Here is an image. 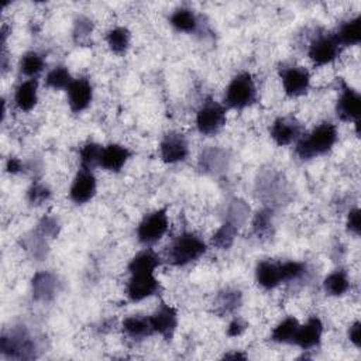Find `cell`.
<instances>
[{
  "mask_svg": "<svg viewBox=\"0 0 361 361\" xmlns=\"http://www.w3.org/2000/svg\"><path fill=\"white\" fill-rule=\"evenodd\" d=\"M281 274H282V283L298 282L306 278L307 265L300 261H285V262H281Z\"/></svg>",
  "mask_w": 361,
  "mask_h": 361,
  "instance_id": "obj_34",
  "label": "cell"
},
{
  "mask_svg": "<svg viewBox=\"0 0 361 361\" xmlns=\"http://www.w3.org/2000/svg\"><path fill=\"white\" fill-rule=\"evenodd\" d=\"M162 264L161 257L151 248H145L137 252L128 262L127 269L130 274H154Z\"/></svg>",
  "mask_w": 361,
  "mask_h": 361,
  "instance_id": "obj_21",
  "label": "cell"
},
{
  "mask_svg": "<svg viewBox=\"0 0 361 361\" xmlns=\"http://www.w3.org/2000/svg\"><path fill=\"white\" fill-rule=\"evenodd\" d=\"M130 157H131V151L127 147L117 142H111L103 147L99 166H102L107 172L117 173L123 169V166L127 164Z\"/></svg>",
  "mask_w": 361,
  "mask_h": 361,
  "instance_id": "obj_17",
  "label": "cell"
},
{
  "mask_svg": "<svg viewBox=\"0 0 361 361\" xmlns=\"http://www.w3.org/2000/svg\"><path fill=\"white\" fill-rule=\"evenodd\" d=\"M347 230L350 233H353L354 235H360V231H361V212L358 207L350 210L348 216H347Z\"/></svg>",
  "mask_w": 361,
  "mask_h": 361,
  "instance_id": "obj_39",
  "label": "cell"
},
{
  "mask_svg": "<svg viewBox=\"0 0 361 361\" xmlns=\"http://www.w3.org/2000/svg\"><path fill=\"white\" fill-rule=\"evenodd\" d=\"M106 42L113 54L123 55L130 48L131 42V32L126 27H114L107 31L106 34Z\"/></svg>",
  "mask_w": 361,
  "mask_h": 361,
  "instance_id": "obj_28",
  "label": "cell"
},
{
  "mask_svg": "<svg viewBox=\"0 0 361 361\" xmlns=\"http://www.w3.org/2000/svg\"><path fill=\"white\" fill-rule=\"evenodd\" d=\"M49 197H51V190L44 183H34L27 192L28 202L35 206L47 202Z\"/></svg>",
  "mask_w": 361,
  "mask_h": 361,
  "instance_id": "obj_37",
  "label": "cell"
},
{
  "mask_svg": "<svg viewBox=\"0 0 361 361\" xmlns=\"http://www.w3.org/2000/svg\"><path fill=\"white\" fill-rule=\"evenodd\" d=\"M169 24L179 32L192 34L196 32L199 28V18L193 10L188 7H180L171 14Z\"/></svg>",
  "mask_w": 361,
  "mask_h": 361,
  "instance_id": "obj_24",
  "label": "cell"
},
{
  "mask_svg": "<svg viewBox=\"0 0 361 361\" xmlns=\"http://www.w3.org/2000/svg\"><path fill=\"white\" fill-rule=\"evenodd\" d=\"M250 207L240 200H234L230 210H228V216H227V221L235 224L237 227H240V224H243L248 216Z\"/></svg>",
  "mask_w": 361,
  "mask_h": 361,
  "instance_id": "obj_36",
  "label": "cell"
},
{
  "mask_svg": "<svg viewBox=\"0 0 361 361\" xmlns=\"http://www.w3.org/2000/svg\"><path fill=\"white\" fill-rule=\"evenodd\" d=\"M323 289L330 296H343L350 289V278L345 269L340 268L329 274L323 281Z\"/></svg>",
  "mask_w": 361,
  "mask_h": 361,
  "instance_id": "obj_25",
  "label": "cell"
},
{
  "mask_svg": "<svg viewBox=\"0 0 361 361\" xmlns=\"http://www.w3.org/2000/svg\"><path fill=\"white\" fill-rule=\"evenodd\" d=\"M243 302V295L237 289L221 290L214 300V312L217 314H228L235 312Z\"/></svg>",
  "mask_w": 361,
  "mask_h": 361,
  "instance_id": "obj_26",
  "label": "cell"
},
{
  "mask_svg": "<svg viewBox=\"0 0 361 361\" xmlns=\"http://www.w3.org/2000/svg\"><path fill=\"white\" fill-rule=\"evenodd\" d=\"M245 329H247V324L241 319L235 317V319H233L230 322V324L227 327V334L230 337H238V336H241L245 331Z\"/></svg>",
  "mask_w": 361,
  "mask_h": 361,
  "instance_id": "obj_40",
  "label": "cell"
},
{
  "mask_svg": "<svg viewBox=\"0 0 361 361\" xmlns=\"http://www.w3.org/2000/svg\"><path fill=\"white\" fill-rule=\"evenodd\" d=\"M255 281L257 283L271 290L282 283V274H281V262H274L269 259L259 261L255 268Z\"/></svg>",
  "mask_w": 361,
  "mask_h": 361,
  "instance_id": "obj_20",
  "label": "cell"
},
{
  "mask_svg": "<svg viewBox=\"0 0 361 361\" xmlns=\"http://www.w3.org/2000/svg\"><path fill=\"white\" fill-rule=\"evenodd\" d=\"M73 78L65 65H56L45 76V86L54 90L68 89Z\"/></svg>",
  "mask_w": 361,
  "mask_h": 361,
  "instance_id": "obj_31",
  "label": "cell"
},
{
  "mask_svg": "<svg viewBox=\"0 0 361 361\" xmlns=\"http://www.w3.org/2000/svg\"><path fill=\"white\" fill-rule=\"evenodd\" d=\"M159 155L165 164L183 162L189 155V142L180 133L169 131L159 142Z\"/></svg>",
  "mask_w": 361,
  "mask_h": 361,
  "instance_id": "obj_9",
  "label": "cell"
},
{
  "mask_svg": "<svg viewBox=\"0 0 361 361\" xmlns=\"http://www.w3.org/2000/svg\"><path fill=\"white\" fill-rule=\"evenodd\" d=\"M224 358H231V360L241 358V360H244V358H245V355H243V354H240V353H234V354H226V355H224Z\"/></svg>",
  "mask_w": 361,
  "mask_h": 361,
  "instance_id": "obj_43",
  "label": "cell"
},
{
  "mask_svg": "<svg viewBox=\"0 0 361 361\" xmlns=\"http://www.w3.org/2000/svg\"><path fill=\"white\" fill-rule=\"evenodd\" d=\"M338 133L336 124L331 121H323L316 126L309 134H303L295 145L296 155L303 159L309 161L319 155L327 154L334 144L337 142Z\"/></svg>",
  "mask_w": 361,
  "mask_h": 361,
  "instance_id": "obj_1",
  "label": "cell"
},
{
  "mask_svg": "<svg viewBox=\"0 0 361 361\" xmlns=\"http://www.w3.org/2000/svg\"><path fill=\"white\" fill-rule=\"evenodd\" d=\"M226 106L207 97L196 113V127L203 135L217 134L226 124Z\"/></svg>",
  "mask_w": 361,
  "mask_h": 361,
  "instance_id": "obj_5",
  "label": "cell"
},
{
  "mask_svg": "<svg viewBox=\"0 0 361 361\" xmlns=\"http://www.w3.org/2000/svg\"><path fill=\"white\" fill-rule=\"evenodd\" d=\"M32 298L38 302H49L58 292V279L48 271H39L31 281Z\"/></svg>",
  "mask_w": 361,
  "mask_h": 361,
  "instance_id": "obj_18",
  "label": "cell"
},
{
  "mask_svg": "<svg viewBox=\"0 0 361 361\" xmlns=\"http://www.w3.org/2000/svg\"><path fill=\"white\" fill-rule=\"evenodd\" d=\"M169 228L166 207L157 209L142 217L137 226V240L142 245H152L159 241Z\"/></svg>",
  "mask_w": 361,
  "mask_h": 361,
  "instance_id": "obj_4",
  "label": "cell"
},
{
  "mask_svg": "<svg viewBox=\"0 0 361 361\" xmlns=\"http://www.w3.org/2000/svg\"><path fill=\"white\" fill-rule=\"evenodd\" d=\"M336 39L343 47H353L360 44L361 41V17L355 16L354 18H350L344 21L338 30L334 32Z\"/></svg>",
  "mask_w": 361,
  "mask_h": 361,
  "instance_id": "obj_23",
  "label": "cell"
},
{
  "mask_svg": "<svg viewBox=\"0 0 361 361\" xmlns=\"http://www.w3.org/2000/svg\"><path fill=\"white\" fill-rule=\"evenodd\" d=\"M348 338L354 344V347L360 348V345H361V323L358 320L350 326Z\"/></svg>",
  "mask_w": 361,
  "mask_h": 361,
  "instance_id": "obj_41",
  "label": "cell"
},
{
  "mask_svg": "<svg viewBox=\"0 0 361 361\" xmlns=\"http://www.w3.org/2000/svg\"><path fill=\"white\" fill-rule=\"evenodd\" d=\"M238 233V227L230 221H224L213 234L212 237V245L219 250H228Z\"/></svg>",
  "mask_w": 361,
  "mask_h": 361,
  "instance_id": "obj_30",
  "label": "cell"
},
{
  "mask_svg": "<svg viewBox=\"0 0 361 361\" xmlns=\"http://www.w3.org/2000/svg\"><path fill=\"white\" fill-rule=\"evenodd\" d=\"M281 80L286 96L299 97L307 93L310 86V72L305 66H286L281 71Z\"/></svg>",
  "mask_w": 361,
  "mask_h": 361,
  "instance_id": "obj_10",
  "label": "cell"
},
{
  "mask_svg": "<svg viewBox=\"0 0 361 361\" xmlns=\"http://www.w3.org/2000/svg\"><path fill=\"white\" fill-rule=\"evenodd\" d=\"M6 169L10 173H18L23 171V162L16 157H10L6 162Z\"/></svg>",
  "mask_w": 361,
  "mask_h": 361,
  "instance_id": "obj_42",
  "label": "cell"
},
{
  "mask_svg": "<svg viewBox=\"0 0 361 361\" xmlns=\"http://www.w3.org/2000/svg\"><path fill=\"white\" fill-rule=\"evenodd\" d=\"M299 324L300 323L298 322L296 317H293V316L285 317L282 322H279L274 327V330L271 333V340L278 344H292Z\"/></svg>",
  "mask_w": 361,
  "mask_h": 361,
  "instance_id": "obj_27",
  "label": "cell"
},
{
  "mask_svg": "<svg viewBox=\"0 0 361 361\" xmlns=\"http://www.w3.org/2000/svg\"><path fill=\"white\" fill-rule=\"evenodd\" d=\"M121 330L127 337H130L131 340H137V341H141V340L155 334L152 323H151V317L142 316V314L127 316L121 323Z\"/></svg>",
  "mask_w": 361,
  "mask_h": 361,
  "instance_id": "obj_19",
  "label": "cell"
},
{
  "mask_svg": "<svg viewBox=\"0 0 361 361\" xmlns=\"http://www.w3.org/2000/svg\"><path fill=\"white\" fill-rule=\"evenodd\" d=\"M341 52V45L334 37V32L319 34L309 45L307 56L314 66H324L334 62Z\"/></svg>",
  "mask_w": 361,
  "mask_h": 361,
  "instance_id": "obj_7",
  "label": "cell"
},
{
  "mask_svg": "<svg viewBox=\"0 0 361 361\" xmlns=\"http://www.w3.org/2000/svg\"><path fill=\"white\" fill-rule=\"evenodd\" d=\"M102 151L103 147L97 142L89 141L86 142L79 152V158H80V168L85 169H93L96 166H99L100 164V157H102Z\"/></svg>",
  "mask_w": 361,
  "mask_h": 361,
  "instance_id": "obj_33",
  "label": "cell"
},
{
  "mask_svg": "<svg viewBox=\"0 0 361 361\" xmlns=\"http://www.w3.org/2000/svg\"><path fill=\"white\" fill-rule=\"evenodd\" d=\"M1 354L7 358L25 360L32 358L35 344L25 330H13L8 334H3L0 338Z\"/></svg>",
  "mask_w": 361,
  "mask_h": 361,
  "instance_id": "obj_6",
  "label": "cell"
},
{
  "mask_svg": "<svg viewBox=\"0 0 361 361\" xmlns=\"http://www.w3.org/2000/svg\"><path fill=\"white\" fill-rule=\"evenodd\" d=\"M38 102V80L27 79L23 80L14 93V103L18 110L30 111L35 107Z\"/></svg>",
  "mask_w": 361,
  "mask_h": 361,
  "instance_id": "obj_22",
  "label": "cell"
},
{
  "mask_svg": "<svg viewBox=\"0 0 361 361\" xmlns=\"http://www.w3.org/2000/svg\"><path fill=\"white\" fill-rule=\"evenodd\" d=\"M96 189H97V182L93 172L90 169L80 168L71 185L69 197L73 203L83 204L93 199V196L96 195Z\"/></svg>",
  "mask_w": 361,
  "mask_h": 361,
  "instance_id": "obj_14",
  "label": "cell"
},
{
  "mask_svg": "<svg viewBox=\"0 0 361 361\" xmlns=\"http://www.w3.org/2000/svg\"><path fill=\"white\" fill-rule=\"evenodd\" d=\"M68 103L73 113H80L86 110L93 99V86L87 78L73 79L66 89Z\"/></svg>",
  "mask_w": 361,
  "mask_h": 361,
  "instance_id": "obj_16",
  "label": "cell"
},
{
  "mask_svg": "<svg viewBox=\"0 0 361 361\" xmlns=\"http://www.w3.org/2000/svg\"><path fill=\"white\" fill-rule=\"evenodd\" d=\"M126 295L130 302H141L161 292V282L154 274H130Z\"/></svg>",
  "mask_w": 361,
  "mask_h": 361,
  "instance_id": "obj_8",
  "label": "cell"
},
{
  "mask_svg": "<svg viewBox=\"0 0 361 361\" xmlns=\"http://www.w3.org/2000/svg\"><path fill=\"white\" fill-rule=\"evenodd\" d=\"M323 330V322L317 316H312L305 324H299L292 344L303 351L313 350L320 345Z\"/></svg>",
  "mask_w": 361,
  "mask_h": 361,
  "instance_id": "obj_15",
  "label": "cell"
},
{
  "mask_svg": "<svg viewBox=\"0 0 361 361\" xmlns=\"http://www.w3.org/2000/svg\"><path fill=\"white\" fill-rule=\"evenodd\" d=\"M269 135L276 145L285 147L296 142L303 135V127L295 117L283 116L274 120L269 128Z\"/></svg>",
  "mask_w": 361,
  "mask_h": 361,
  "instance_id": "obj_11",
  "label": "cell"
},
{
  "mask_svg": "<svg viewBox=\"0 0 361 361\" xmlns=\"http://www.w3.org/2000/svg\"><path fill=\"white\" fill-rule=\"evenodd\" d=\"M272 210L261 209L255 213L252 219V231L258 238H268L274 233V221H272Z\"/></svg>",
  "mask_w": 361,
  "mask_h": 361,
  "instance_id": "obj_32",
  "label": "cell"
},
{
  "mask_svg": "<svg viewBox=\"0 0 361 361\" xmlns=\"http://www.w3.org/2000/svg\"><path fill=\"white\" fill-rule=\"evenodd\" d=\"M361 113V96L341 80V92L336 104V114L341 121H358Z\"/></svg>",
  "mask_w": 361,
  "mask_h": 361,
  "instance_id": "obj_13",
  "label": "cell"
},
{
  "mask_svg": "<svg viewBox=\"0 0 361 361\" xmlns=\"http://www.w3.org/2000/svg\"><path fill=\"white\" fill-rule=\"evenodd\" d=\"M45 68V59L37 51H28L21 56L20 71L30 79H35Z\"/></svg>",
  "mask_w": 361,
  "mask_h": 361,
  "instance_id": "obj_29",
  "label": "cell"
},
{
  "mask_svg": "<svg viewBox=\"0 0 361 361\" xmlns=\"http://www.w3.org/2000/svg\"><path fill=\"white\" fill-rule=\"evenodd\" d=\"M149 317L154 327V333L159 334L164 340L171 341L178 327V310L173 306L161 302Z\"/></svg>",
  "mask_w": 361,
  "mask_h": 361,
  "instance_id": "obj_12",
  "label": "cell"
},
{
  "mask_svg": "<svg viewBox=\"0 0 361 361\" xmlns=\"http://www.w3.org/2000/svg\"><path fill=\"white\" fill-rule=\"evenodd\" d=\"M206 251L207 245L200 235L192 231H183L169 244L165 258L173 267H185L203 257Z\"/></svg>",
  "mask_w": 361,
  "mask_h": 361,
  "instance_id": "obj_2",
  "label": "cell"
},
{
  "mask_svg": "<svg viewBox=\"0 0 361 361\" xmlns=\"http://www.w3.org/2000/svg\"><path fill=\"white\" fill-rule=\"evenodd\" d=\"M257 100V86L254 78L248 72H241L235 75L224 93L226 109H245Z\"/></svg>",
  "mask_w": 361,
  "mask_h": 361,
  "instance_id": "obj_3",
  "label": "cell"
},
{
  "mask_svg": "<svg viewBox=\"0 0 361 361\" xmlns=\"http://www.w3.org/2000/svg\"><path fill=\"white\" fill-rule=\"evenodd\" d=\"M93 31V24L92 21L87 18V17H78L75 20V24H73V31H72V35H73V39L76 42H83L89 38V35L92 34Z\"/></svg>",
  "mask_w": 361,
  "mask_h": 361,
  "instance_id": "obj_35",
  "label": "cell"
},
{
  "mask_svg": "<svg viewBox=\"0 0 361 361\" xmlns=\"http://www.w3.org/2000/svg\"><path fill=\"white\" fill-rule=\"evenodd\" d=\"M37 233L41 234L42 237H51V238H55L59 233V223L55 217H51V216H47L44 217L39 223H38V227H37Z\"/></svg>",
  "mask_w": 361,
  "mask_h": 361,
  "instance_id": "obj_38",
  "label": "cell"
}]
</instances>
